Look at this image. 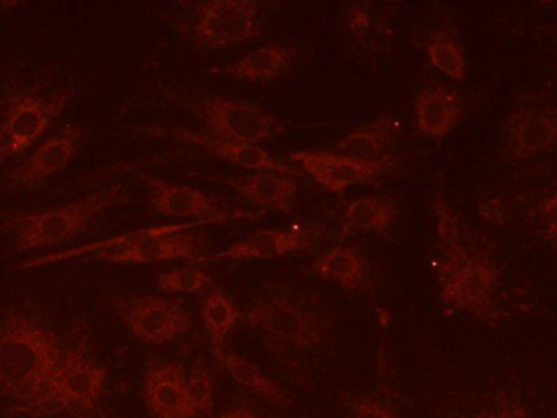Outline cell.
<instances>
[{
  "instance_id": "6da1fadb",
  "label": "cell",
  "mask_w": 557,
  "mask_h": 418,
  "mask_svg": "<svg viewBox=\"0 0 557 418\" xmlns=\"http://www.w3.org/2000/svg\"><path fill=\"white\" fill-rule=\"evenodd\" d=\"M246 320L263 345L286 361L319 355L331 342L327 310L296 284L272 283L253 294Z\"/></svg>"
},
{
  "instance_id": "7a4b0ae2",
  "label": "cell",
  "mask_w": 557,
  "mask_h": 418,
  "mask_svg": "<svg viewBox=\"0 0 557 418\" xmlns=\"http://www.w3.org/2000/svg\"><path fill=\"white\" fill-rule=\"evenodd\" d=\"M63 346L37 320L14 314L0 327V392L25 414H51V384Z\"/></svg>"
},
{
  "instance_id": "3957f363",
  "label": "cell",
  "mask_w": 557,
  "mask_h": 418,
  "mask_svg": "<svg viewBox=\"0 0 557 418\" xmlns=\"http://www.w3.org/2000/svg\"><path fill=\"white\" fill-rule=\"evenodd\" d=\"M194 224L161 225V228L143 229L129 234L116 235L96 244L84 245L71 251H60L57 255L38 258L34 265L58 263L67 258L83 257L100 258L116 265H149L159 261H198L201 260L200 238L187 232Z\"/></svg>"
},
{
  "instance_id": "277c9868",
  "label": "cell",
  "mask_w": 557,
  "mask_h": 418,
  "mask_svg": "<svg viewBox=\"0 0 557 418\" xmlns=\"http://www.w3.org/2000/svg\"><path fill=\"white\" fill-rule=\"evenodd\" d=\"M126 198L128 192L122 185H110L84 198L18 216L14 219L17 248L30 251L61 247L79 237L99 216Z\"/></svg>"
},
{
  "instance_id": "5b68a950",
  "label": "cell",
  "mask_w": 557,
  "mask_h": 418,
  "mask_svg": "<svg viewBox=\"0 0 557 418\" xmlns=\"http://www.w3.org/2000/svg\"><path fill=\"white\" fill-rule=\"evenodd\" d=\"M210 136L233 143L259 144L285 134V124L272 111L253 101L221 95H200L188 100Z\"/></svg>"
},
{
  "instance_id": "8992f818",
  "label": "cell",
  "mask_w": 557,
  "mask_h": 418,
  "mask_svg": "<svg viewBox=\"0 0 557 418\" xmlns=\"http://www.w3.org/2000/svg\"><path fill=\"white\" fill-rule=\"evenodd\" d=\"M438 276L440 300L453 312L492 316L500 274L487 255L471 250Z\"/></svg>"
},
{
  "instance_id": "52a82bcc",
  "label": "cell",
  "mask_w": 557,
  "mask_h": 418,
  "mask_svg": "<svg viewBox=\"0 0 557 418\" xmlns=\"http://www.w3.org/2000/svg\"><path fill=\"white\" fill-rule=\"evenodd\" d=\"M107 381L109 371L83 346L63 348L51 384V414L90 417L106 394Z\"/></svg>"
},
{
  "instance_id": "ba28073f",
  "label": "cell",
  "mask_w": 557,
  "mask_h": 418,
  "mask_svg": "<svg viewBox=\"0 0 557 418\" xmlns=\"http://www.w3.org/2000/svg\"><path fill=\"white\" fill-rule=\"evenodd\" d=\"M70 103V95L17 94L0 118V163L30 150Z\"/></svg>"
},
{
  "instance_id": "9c48e42d",
  "label": "cell",
  "mask_w": 557,
  "mask_h": 418,
  "mask_svg": "<svg viewBox=\"0 0 557 418\" xmlns=\"http://www.w3.org/2000/svg\"><path fill=\"white\" fill-rule=\"evenodd\" d=\"M262 7L252 0H211L201 3L191 26V39L203 49L243 45L262 33Z\"/></svg>"
},
{
  "instance_id": "30bf717a",
  "label": "cell",
  "mask_w": 557,
  "mask_h": 418,
  "mask_svg": "<svg viewBox=\"0 0 557 418\" xmlns=\"http://www.w3.org/2000/svg\"><path fill=\"white\" fill-rule=\"evenodd\" d=\"M113 307L126 329L146 345L177 342L194 325L190 310L181 300L154 294L125 297L115 300Z\"/></svg>"
},
{
  "instance_id": "8fae6325",
  "label": "cell",
  "mask_w": 557,
  "mask_h": 418,
  "mask_svg": "<svg viewBox=\"0 0 557 418\" xmlns=\"http://www.w3.org/2000/svg\"><path fill=\"white\" fill-rule=\"evenodd\" d=\"M288 157L322 188L337 195L354 186L376 182L393 169L394 163L393 156L380 160H361L334 150L301 149Z\"/></svg>"
},
{
  "instance_id": "7c38bea8",
  "label": "cell",
  "mask_w": 557,
  "mask_h": 418,
  "mask_svg": "<svg viewBox=\"0 0 557 418\" xmlns=\"http://www.w3.org/2000/svg\"><path fill=\"white\" fill-rule=\"evenodd\" d=\"M81 143V127L73 123L66 124L38 144L30 156L9 173L5 182L14 189H35L45 185L73 162Z\"/></svg>"
},
{
  "instance_id": "4fadbf2b",
  "label": "cell",
  "mask_w": 557,
  "mask_h": 418,
  "mask_svg": "<svg viewBox=\"0 0 557 418\" xmlns=\"http://www.w3.org/2000/svg\"><path fill=\"white\" fill-rule=\"evenodd\" d=\"M556 111L547 104L527 101L505 124L504 153L510 160L543 156L556 144Z\"/></svg>"
},
{
  "instance_id": "5bb4252c",
  "label": "cell",
  "mask_w": 557,
  "mask_h": 418,
  "mask_svg": "<svg viewBox=\"0 0 557 418\" xmlns=\"http://www.w3.org/2000/svg\"><path fill=\"white\" fill-rule=\"evenodd\" d=\"M143 397L156 418H197L187 389V371L175 361L156 362L143 379Z\"/></svg>"
},
{
  "instance_id": "9a60e30c",
  "label": "cell",
  "mask_w": 557,
  "mask_h": 418,
  "mask_svg": "<svg viewBox=\"0 0 557 418\" xmlns=\"http://www.w3.org/2000/svg\"><path fill=\"white\" fill-rule=\"evenodd\" d=\"M149 185L152 189V208L165 218L205 219V221L230 218V214H223L214 199L200 188L156 179V176H149Z\"/></svg>"
},
{
  "instance_id": "2e32d148",
  "label": "cell",
  "mask_w": 557,
  "mask_h": 418,
  "mask_svg": "<svg viewBox=\"0 0 557 418\" xmlns=\"http://www.w3.org/2000/svg\"><path fill=\"white\" fill-rule=\"evenodd\" d=\"M462 113L458 91L443 84H426L413 100V123L417 133L429 139L440 140L448 136Z\"/></svg>"
},
{
  "instance_id": "e0dca14e",
  "label": "cell",
  "mask_w": 557,
  "mask_h": 418,
  "mask_svg": "<svg viewBox=\"0 0 557 418\" xmlns=\"http://www.w3.org/2000/svg\"><path fill=\"white\" fill-rule=\"evenodd\" d=\"M315 235L301 229H262L250 237L230 245L216 255V258L231 260H270L299 254L314 247Z\"/></svg>"
},
{
  "instance_id": "ac0fdd59",
  "label": "cell",
  "mask_w": 557,
  "mask_h": 418,
  "mask_svg": "<svg viewBox=\"0 0 557 418\" xmlns=\"http://www.w3.org/2000/svg\"><path fill=\"white\" fill-rule=\"evenodd\" d=\"M237 195L267 212H289L298 196V185L286 173L253 172L233 180Z\"/></svg>"
},
{
  "instance_id": "d6986e66",
  "label": "cell",
  "mask_w": 557,
  "mask_h": 418,
  "mask_svg": "<svg viewBox=\"0 0 557 418\" xmlns=\"http://www.w3.org/2000/svg\"><path fill=\"white\" fill-rule=\"evenodd\" d=\"M296 54L298 51L292 46L272 42V45L252 49L243 58L231 62L221 72L233 75L239 81L257 82V84L272 82L285 77L292 72V69L295 67Z\"/></svg>"
},
{
  "instance_id": "ffe728a7",
  "label": "cell",
  "mask_w": 557,
  "mask_h": 418,
  "mask_svg": "<svg viewBox=\"0 0 557 418\" xmlns=\"http://www.w3.org/2000/svg\"><path fill=\"white\" fill-rule=\"evenodd\" d=\"M397 121L391 114H381L345 134L335 144L334 152L361 160H380L391 157L397 139Z\"/></svg>"
},
{
  "instance_id": "44dd1931",
  "label": "cell",
  "mask_w": 557,
  "mask_h": 418,
  "mask_svg": "<svg viewBox=\"0 0 557 418\" xmlns=\"http://www.w3.org/2000/svg\"><path fill=\"white\" fill-rule=\"evenodd\" d=\"M181 136L190 140L195 146L221 157L226 162L243 167V169L289 175L288 165L273 157L269 150L263 149L259 144L233 143V140L218 139V137L210 136V134L181 133Z\"/></svg>"
},
{
  "instance_id": "7402d4cb",
  "label": "cell",
  "mask_w": 557,
  "mask_h": 418,
  "mask_svg": "<svg viewBox=\"0 0 557 418\" xmlns=\"http://www.w3.org/2000/svg\"><path fill=\"white\" fill-rule=\"evenodd\" d=\"M312 273L321 280L338 284L345 291H360L367 287L368 261L350 245H335L315 258Z\"/></svg>"
},
{
  "instance_id": "603a6c76",
  "label": "cell",
  "mask_w": 557,
  "mask_h": 418,
  "mask_svg": "<svg viewBox=\"0 0 557 418\" xmlns=\"http://www.w3.org/2000/svg\"><path fill=\"white\" fill-rule=\"evenodd\" d=\"M396 199L387 196H358L344 209V229L371 235H387L397 219Z\"/></svg>"
},
{
  "instance_id": "cb8c5ba5",
  "label": "cell",
  "mask_w": 557,
  "mask_h": 418,
  "mask_svg": "<svg viewBox=\"0 0 557 418\" xmlns=\"http://www.w3.org/2000/svg\"><path fill=\"white\" fill-rule=\"evenodd\" d=\"M240 309L234 297L223 287H213L201 303V320L205 329L210 336L211 348H213L214 358L223 355L224 343L227 335L236 329L240 320Z\"/></svg>"
},
{
  "instance_id": "d4e9b609",
  "label": "cell",
  "mask_w": 557,
  "mask_h": 418,
  "mask_svg": "<svg viewBox=\"0 0 557 418\" xmlns=\"http://www.w3.org/2000/svg\"><path fill=\"white\" fill-rule=\"evenodd\" d=\"M216 359L237 384L249 389L253 394L262 397L263 401L272 402V404L280 405V407L288 404L289 397L285 389L280 388L256 362L244 358L239 353L227 352V349H224L223 355Z\"/></svg>"
},
{
  "instance_id": "484cf974",
  "label": "cell",
  "mask_w": 557,
  "mask_h": 418,
  "mask_svg": "<svg viewBox=\"0 0 557 418\" xmlns=\"http://www.w3.org/2000/svg\"><path fill=\"white\" fill-rule=\"evenodd\" d=\"M430 65L455 82H462L468 72V58L461 42L446 32H436L425 45Z\"/></svg>"
},
{
  "instance_id": "4316f807",
  "label": "cell",
  "mask_w": 557,
  "mask_h": 418,
  "mask_svg": "<svg viewBox=\"0 0 557 418\" xmlns=\"http://www.w3.org/2000/svg\"><path fill=\"white\" fill-rule=\"evenodd\" d=\"M213 276L198 267L171 268L162 271L156 286L165 294H201L210 290Z\"/></svg>"
},
{
  "instance_id": "83f0119b",
  "label": "cell",
  "mask_w": 557,
  "mask_h": 418,
  "mask_svg": "<svg viewBox=\"0 0 557 418\" xmlns=\"http://www.w3.org/2000/svg\"><path fill=\"white\" fill-rule=\"evenodd\" d=\"M187 389L195 417H203L213 410L214 382L207 366L197 365L187 372Z\"/></svg>"
},
{
  "instance_id": "f1b7e54d",
  "label": "cell",
  "mask_w": 557,
  "mask_h": 418,
  "mask_svg": "<svg viewBox=\"0 0 557 418\" xmlns=\"http://www.w3.org/2000/svg\"><path fill=\"white\" fill-rule=\"evenodd\" d=\"M345 25L350 35L360 42L370 41L373 36L380 35L381 28H383L376 10L371 9L367 3L350 7Z\"/></svg>"
},
{
  "instance_id": "f546056e",
  "label": "cell",
  "mask_w": 557,
  "mask_h": 418,
  "mask_svg": "<svg viewBox=\"0 0 557 418\" xmlns=\"http://www.w3.org/2000/svg\"><path fill=\"white\" fill-rule=\"evenodd\" d=\"M348 418H400L389 405L377 398L361 397L351 404Z\"/></svg>"
},
{
  "instance_id": "4dcf8cb0",
  "label": "cell",
  "mask_w": 557,
  "mask_h": 418,
  "mask_svg": "<svg viewBox=\"0 0 557 418\" xmlns=\"http://www.w3.org/2000/svg\"><path fill=\"white\" fill-rule=\"evenodd\" d=\"M478 418H533V415L518 398L504 397L485 408Z\"/></svg>"
},
{
  "instance_id": "1f68e13d",
  "label": "cell",
  "mask_w": 557,
  "mask_h": 418,
  "mask_svg": "<svg viewBox=\"0 0 557 418\" xmlns=\"http://www.w3.org/2000/svg\"><path fill=\"white\" fill-rule=\"evenodd\" d=\"M537 212H540L541 221L544 222V235L554 244V238H556V195L554 193H550L541 202Z\"/></svg>"
},
{
  "instance_id": "d6a6232c",
  "label": "cell",
  "mask_w": 557,
  "mask_h": 418,
  "mask_svg": "<svg viewBox=\"0 0 557 418\" xmlns=\"http://www.w3.org/2000/svg\"><path fill=\"white\" fill-rule=\"evenodd\" d=\"M479 212H481L482 218L494 222V224L507 219V206L500 198L487 199V201L481 202Z\"/></svg>"
},
{
  "instance_id": "836d02e7",
  "label": "cell",
  "mask_w": 557,
  "mask_h": 418,
  "mask_svg": "<svg viewBox=\"0 0 557 418\" xmlns=\"http://www.w3.org/2000/svg\"><path fill=\"white\" fill-rule=\"evenodd\" d=\"M220 418H267L263 415L256 414L249 408H234V410L226 411Z\"/></svg>"
}]
</instances>
